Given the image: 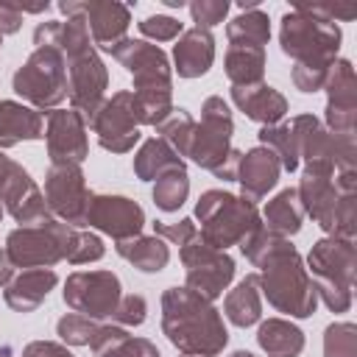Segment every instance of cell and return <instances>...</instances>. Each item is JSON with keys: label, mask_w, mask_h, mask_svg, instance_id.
I'll list each match as a JSON object with an SVG mask.
<instances>
[{"label": "cell", "mask_w": 357, "mask_h": 357, "mask_svg": "<svg viewBox=\"0 0 357 357\" xmlns=\"http://www.w3.org/2000/svg\"><path fill=\"white\" fill-rule=\"evenodd\" d=\"M240 248L251 259V265L262 271L257 282L273 310L287 312L293 318H310L315 312L318 296L312 279L287 237L259 226L251 237L240 243Z\"/></svg>", "instance_id": "obj_1"}, {"label": "cell", "mask_w": 357, "mask_h": 357, "mask_svg": "<svg viewBox=\"0 0 357 357\" xmlns=\"http://www.w3.org/2000/svg\"><path fill=\"white\" fill-rule=\"evenodd\" d=\"M282 53L296 61L293 84L301 92H318L326 84L329 67L337 61L340 28L324 17L318 6H296L282 17Z\"/></svg>", "instance_id": "obj_2"}, {"label": "cell", "mask_w": 357, "mask_h": 357, "mask_svg": "<svg viewBox=\"0 0 357 357\" xmlns=\"http://www.w3.org/2000/svg\"><path fill=\"white\" fill-rule=\"evenodd\" d=\"M162 332L190 357H215L229 343L220 312L190 287H170L162 296Z\"/></svg>", "instance_id": "obj_3"}, {"label": "cell", "mask_w": 357, "mask_h": 357, "mask_svg": "<svg viewBox=\"0 0 357 357\" xmlns=\"http://www.w3.org/2000/svg\"><path fill=\"white\" fill-rule=\"evenodd\" d=\"M56 47L61 50L64 67H67V98L73 109L81 112L89 123V117L103 103V92L109 84L106 67L92 47L86 25L78 17H70L67 22H61Z\"/></svg>", "instance_id": "obj_4"}, {"label": "cell", "mask_w": 357, "mask_h": 357, "mask_svg": "<svg viewBox=\"0 0 357 357\" xmlns=\"http://www.w3.org/2000/svg\"><path fill=\"white\" fill-rule=\"evenodd\" d=\"M112 56L134 75V95L142 109V123L159 126L173 112V103H170L173 84H170L167 56L156 45L142 39H123L112 50Z\"/></svg>", "instance_id": "obj_5"}, {"label": "cell", "mask_w": 357, "mask_h": 357, "mask_svg": "<svg viewBox=\"0 0 357 357\" xmlns=\"http://www.w3.org/2000/svg\"><path fill=\"white\" fill-rule=\"evenodd\" d=\"M195 215L201 220L198 237L220 251H226L229 245H240L262 226L257 206L226 190H206L198 198Z\"/></svg>", "instance_id": "obj_6"}, {"label": "cell", "mask_w": 357, "mask_h": 357, "mask_svg": "<svg viewBox=\"0 0 357 357\" xmlns=\"http://www.w3.org/2000/svg\"><path fill=\"white\" fill-rule=\"evenodd\" d=\"M354 243L340 237H324L310 251V279L315 296L332 312H346L351 307V284H354Z\"/></svg>", "instance_id": "obj_7"}, {"label": "cell", "mask_w": 357, "mask_h": 357, "mask_svg": "<svg viewBox=\"0 0 357 357\" xmlns=\"http://www.w3.org/2000/svg\"><path fill=\"white\" fill-rule=\"evenodd\" d=\"M75 231H78L75 226H67L56 218H47L36 226L14 229L0 251H3V257L14 273L28 271V268H50L67 257Z\"/></svg>", "instance_id": "obj_8"}, {"label": "cell", "mask_w": 357, "mask_h": 357, "mask_svg": "<svg viewBox=\"0 0 357 357\" xmlns=\"http://www.w3.org/2000/svg\"><path fill=\"white\" fill-rule=\"evenodd\" d=\"M14 92L36 109H56L67 98V67L56 45L36 47L11 78Z\"/></svg>", "instance_id": "obj_9"}, {"label": "cell", "mask_w": 357, "mask_h": 357, "mask_svg": "<svg viewBox=\"0 0 357 357\" xmlns=\"http://www.w3.org/2000/svg\"><path fill=\"white\" fill-rule=\"evenodd\" d=\"M92 131L98 134L100 148L112 153H126L134 148L139 139V126H142V109L134 92L123 89L114 92L109 100L98 106V112L89 117Z\"/></svg>", "instance_id": "obj_10"}, {"label": "cell", "mask_w": 357, "mask_h": 357, "mask_svg": "<svg viewBox=\"0 0 357 357\" xmlns=\"http://www.w3.org/2000/svg\"><path fill=\"white\" fill-rule=\"evenodd\" d=\"M231 131H234V123H231L229 103L218 95L206 98L201 109V123H195L187 156L195 165L215 170L231 151Z\"/></svg>", "instance_id": "obj_11"}, {"label": "cell", "mask_w": 357, "mask_h": 357, "mask_svg": "<svg viewBox=\"0 0 357 357\" xmlns=\"http://www.w3.org/2000/svg\"><path fill=\"white\" fill-rule=\"evenodd\" d=\"M181 262L187 268V287L206 301L223 296V290L234 279V259L226 251L201 240L198 234L181 245Z\"/></svg>", "instance_id": "obj_12"}, {"label": "cell", "mask_w": 357, "mask_h": 357, "mask_svg": "<svg viewBox=\"0 0 357 357\" xmlns=\"http://www.w3.org/2000/svg\"><path fill=\"white\" fill-rule=\"evenodd\" d=\"M123 296L120 279L112 271H75L67 276L64 284V301L92 321L112 318Z\"/></svg>", "instance_id": "obj_13"}, {"label": "cell", "mask_w": 357, "mask_h": 357, "mask_svg": "<svg viewBox=\"0 0 357 357\" xmlns=\"http://www.w3.org/2000/svg\"><path fill=\"white\" fill-rule=\"evenodd\" d=\"M92 192L86 190L81 165H50L45 178V204L67 226H84Z\"/></svg>", "instance_id": "obj_14"}, {"label": "cell", "mask_w": 357, "mask_h": 357, "mask_svg": "<svg viewBox=\"0 0 357 357\" xmlns=\"http://www.w3.org/2000/svg\"><path fill=\"white\" fill-rule=\"evenodd\" d=\"M50 165H81L86 159V117L75 109H50L45 123Z\"/></svg>", "instance_id": "obj_15"}, {"label": "cell", "mask_w": 357, "mask_h": 357, "mask_svg": "<svg viewBox=\"0 0 357 357\" xmlns=\"http://www.w3.org/2000/svg\"><path fill=\"white\" fill-rule=\"evenodd\" d=\"M59 8L67 17H78L86 25L89 39L106 53H112L126 39V28L131 22L128 6L120 3H61Z\"/></svg>", "instance_id": "obj_16"}, {"label": "cell", "mask_w": 357, "mask_h": 357, "mask_svg": "<svg viewBox=\"0 0 357 357\" xmlns=\"http://www.w3.org/2000/svg\"><path fill=\"white\" fill-rule=\"evenodd\" d=\"M84 226H95V229L112 234L114 240H128V237H137L142 231L145 212L137 201H131L126 195H98V192H92Z\"/></svg>", "instance_id": "obj_17"}, {"label": "cell", "mask_w": 357, "mask_h": 357, "mask_svg": "<svg viewBox=\"0 0 357 357\" xmlns=\"http://www.w3.org/2000/svg\"><path fill=\"white\" fill-rule=\"evenodd\" d=\"M326 131L332 134H354L357 120V84L351 61L340 59L329 67L326 75Z\"/></svg>", "instance_id": "obj_18"}, {"label": "cell", "mask_w": 357, "mask_h": 357, "mask_svg": "<svg viewBox=\"0 0 357 357\" xmlns=\"http://www.w3.org/2000/svg\"><path fill=\"white\" fill-rule=\"evenodd\" d=\"M279 173H282V165L273 156V151L259 145V148H251L248 153H243V159L237 165V178L234 181H240L243 198L254 204V201H262L268 195V190L276 187Z\"/></svg>", "instance_id": "obj_19"}, {"label": "cell", "mask_w": 357, "mask_h": 357, "mask_svg": "<svg viewBox=\"0 0 357 357\" xmlns=\"http://www.w3.org/2000/svg\"><path fill=\"white\" fill-rule=\"evenodd\" d=\"M231 100L237 103V109L248 120H257L262 126H276L287 114L284 95L279 89H273L271 84H265V81L245 84V86H231Z\"/></svg>", "instance_id": "obj_20"}, {"label": "cell", "mask_w": 357, "mask_h": 357, "mask_svg": "<svg viewBox=\"0 0 357 357\" xmlns=\"http://www.w3.org/2000/svg\"><path fill=\"white\" fill-rule=\"evenodd\" d=\"M59 276L53 268H28V271H17L6 290H3V298L11 310L17 312H33L45 298L47 293L56 287Z\"/></svg>", "instance_id": "obj_21"}, {"label": "cell", "mask_w": 357, "mask_h": 357, "mask_svg": "<svg viewBox=\"0 0 357 357\" xmlns=\"http://www.w3.org/2000/svg\"><path fill=\"white\" fill-rule=\"evenodd\" d=\"M176 59V73L181 78H198L206 75L212 61H215V39L206 28H190L178 36L173 47Z\"/></svg>", "instance_id": "obj_22"}, {"label": "cell", "mask_w": 357, "mask_h": 357, "mask_svg": "<svg viewBox=\"0 0 357 357\" xmlns=\"http://www.w3.org/2000/svg\"><path fill=\"white\" fill-rule=\"evenodd\" d=\"M42 137H45V120L39 112L17 100H0V148H11L22 139H42Z\"/></svg>", "instance_id": "obj_23"}, {"label": "cell", "mask_w": 357, "mask_h": 357, "mask_svg": "<svg viewBox=\"0 0 357 357\" xmlns=\"http://www.w3.org/2000/svg\"><path fill=\"white\" fill-rule=\"evenodd\" d=\"M95 357H162L159 349L148 340V337H131L123 326H100L95 329L92 340H89Z\"/></svg>", "instance_id": "obj_24"}, {"label": "cell", "mask_w": 357, "mask_h": 357, "mask_svg": "<svg viewBox=\"0 0 357 357\" xmlns=\"http://www.w3.org/2000/svg\"><path fill=\"white\" fill-rule=\"evenodd\" d=\"M223 312L226 318L245 329V326H254L259 318H262V296H259V282H257V273H248L245 279L237 282L234 290H229L226 301H223Z\"/></svg>", "instance_id": "obj_25"}, {"label": "cell", "mask_w": 357, "mask_h": 357, "mask_svg": "<svg viewBox=\"0 0 357 357\" xmlns=\"http://www.w3.org/2000/svg\"><path fill=\"white\" fill-rule=\"evenodd\" d=\"M114 251L123 257V259H128L137 271H142V273H159L167 262H170V248L165 245V240L162 237H142V234H137V237H128V240H117V245H114Z\"/></svg>", "instance_id": "obj_26"}, {"label": "cell", "mask_w": 357, "mask_h": 357, "mask_svg": "<svg viewBox=\"0 0 357 357\" xmlns=\"http://www.w3.org/2000/svg\"><path fill=\"white\" fill-rule=\"evenodd\" d=\"M257 343L268 357H298L304 349V332L284 318H268L259 324Z\"/></svg>", "instance_id": "obj_27"}, {"label": "cell", "mask_w": 357, "mask_h": 357, "mask_svg": "<svg viewBox=\"0 0 357 357\" xmlns=\"http://www.w3.org/2000/svg\"><path fill=\"white\" fill-rule=\"evenodd\" d=\"M167 170H187L184 159L162 137H153V139L142 142V148L134 156V173L142 181H153V178H159Z\"/></svg>", "instance_id": "obj_28"}, {"label": "cell", "mask_w": 357, "mask_h": 357, "mask_svg": "<svg viewBox=\"0 0 357 357\" xmlns=\"http://www.w3.org/2000/svg\"><path fill=\"white\" fill-rule=\"evenodd\" d=\"M265 73V47L257 45H229L226 50V75L231 86L259 84Z\"/></svg>", "instance_id": "obj_29"}, {"label": "cell", "mask_w": 357, "mask_h": 357, "mask_svg": "<svg viewBox=\"0 0 357 357\" xmlns=\"http://www.w3.org/2000/svg\"><path fill=\"white\" fill-rule=\"evenodd\" d=\"M240 17H234L229 25H226V33H229V45H257V47H265L268 45V36H271V25H268V17L259 11L257 3H240Z\"/></svg>", "instance_id": "obj_30"}, {"label": "cell", "mask_w": 357, "mask_h": 357, "mask_svg": "<svg viewBox=\"0 0 357 357\" xmlns=\"http://www.w3.org/2000/svg\"><path fill=\"white\" fill-rule=\"evenodd\" d=\"M265 220H268V229L282 234V237H290L301 229V220H304V206L298 201V192L296 187H287L282 190L273 201H268L265 206Z\"/></svg>", "instance_id": "obj_31"}, {"label": "cell", "mask_w": 357, "mask_h": 357, "mask_svg": "<svg viewBox=\"0 0 357 357\" xmlns=\"http://www.w3.org/2000/svg\"><path fill=\"white\" fill-rule=\"evenodd\" d=\"M259 145H265L268 151H273V156L279 159L282 170H296L298 167V151H296V137L293 128L287 123H276V126H262L259 128Z\"/></svg>", "instance_id": "obj_32"}, {"label": "cell", "mask_w": 357, "mask_h": 357, "mask_svg": "<svg viewBox=\"0 0 357 357\" xmlns=\"http://www.w3.org/2000/svg\"><path fill=\"white\" fill-rule=\"evenodd\" d=\"M187 192H190V176H187V170H167V173H162L156 178L153 204L162 212H176L187 201Z\"/></svg>", "instance_id": "obj_33"}, {"label": "cell", "mask_w": 357, "mask_h": 357, "mask_svg": "<svg viewBox=\"0 0 357 357\" xmlns=\"http://www.w3.org/2000/svg\"><path fill=\"white\" fill-rule=\"evenodd\" d=\"M159 134H162V139L178 153V156H187V151H190V139H192V131H195V120H192V114L187 112V109H173L159 126Z\"/></svg>", "instance_id": "obj_34"}, {"label": "cell", "mask_w": 357, "mask_h": 357, "mask_svg": "<svg viewBox=\"0 0 357 357\" xmlns=\"http://www.w3.org/2000/svg\"><path fill=\"white\" fill-rule=\"evenodd\" d=\"M324 357H357V326L351 321H337L326 326Z\"/></svg>", "instance_id": "obj_35"}, {"label": "cell", "mask_w": 357, "mask_h": 357, "mask_svg": "<svg viewBox=\"0 0 357 357\" xmlns=\"http://www.w3.org/2000/svg\"><path fill=\"white\" fill-rule=\"evenodd\" d=\"M95 329H98V324L78 312H70V315L59 318V324H56V335L70 346H89Z\"/></svg>", "instance_id": "obj_36"}, {"label": "cell", "mask_w": 357, "mask_h": 357, "mask_svg": "<svg viewBox=\"0 0 357 357\" xmlns=\"http://www.w3.org/2000/svg\"><path fill=\"white\" fill-rule=\"evenodd\" d=\"M100 257H103V240L98 234H89V231H75L64 259L73 265H84V262H95Z\"/></svg>", "instance_id": "obj_37"}, {"label": "cell", "mask_w": 357, "mask_h": 357, "mask_svg": "<svg viewBox=\"0 0 357 357\" xmlns=\"http://www.w3.org/2000/svg\"><path fill=\"white\" fill-rule=\"evenodd\" d=\"M139 33L153 39V42H170V39L184 33V25L167 14H156V17H145L139 22Z\"/></svg>", "instance_id": "obj_38"}, {"label": "cell", "mask_w": 357, "mask_h": 357, "mask_svg": "<svg viewBox=\"0 0 357 357\" xmlns=\"http://www.w3.org/2000/svg\"><path fill=\"white\" fill-rule=\"evenodd\" d=\"M112 318L117 321V326H139V324H145V318H148V304H145V298L139 296V293H128V296H120V304H117V310L112 312Z\"/></svg>", "instance_id": "obj_39"}, {"label": "cell", "mask_w": 357, "mask_h": 357, "mask_svg": "<svg viewBox=\"0 0 357 357\" xmlns=\"http://www.w3.org/2000/svg\"><path fill=\"white\" fill-rule=\"evenodd\" d=\"M229 11V3L226 0H201V3H190V14H192V22L195 28H215L218 22H223Z\"/></svg>", "instance_id": "obj_40"}, {"label": "cell", "mask_w": 357, "mask_h": 357, "mask_svg": "<svg viewBox=\"0 0 357 357\" xmlns=\"http://www.w3.org/2000/svg\"><path fill=\"white\" fill-rule=\"evenodd\" d=\"M153 234L162 237V240H170L173 245H184V243H190L198 234V229H195V223L190 218H184L178 223H162V220H156L153 223Z\"/></svg>", "instance_id": "obj_41"}, {"label": "cell", "mask_w": 357, "mask_h": 357, "mask_svg": "<svg viewBox=\"0 0 357 357\" xmlns=\"http://www.w3.org/2000/svg\"><path fill=\"white\" fill-rule=\"evenodd\" d=\"M22 357H73V354H70L64 346H59V343H50V340H33V343L25 346Z\"/></svg>", "instance_id": "obj_42"}, {"label": "cell", "mask_w": 357, "mask_h": 357, "mask_svg": "<svg viewBox=\"0 0 357 357\" xmlns=\"http://www.w3.org/2000/svg\"><path fill=\"white\" fill-rule=\"evenodd\" d=\"M22 22V11L20 6H8V3H0V33H14Z\"/></svg>", "instance_id": "obj_43"}, {"label": "cell", "mask_w": 357, "mask_h": 357, "mask_svg": "<svg viewBox=\"0 0 357 357\" xmlns=\"http://www.w3.org/2000/svg\"><path fill=\"white\" fill-rule=\"evenodd\" d=\"M240 159H243V153L231 148V151H229V156H226V159H223L212 173H215L218 178H223V181H234V178H237V165H240Z\"/></svg>", "instance_id": "obj_44"}, {"label": "cell", "mask_w": 357, "mask_h": 357, "mask_svg": "<svg viewBox=\"0 0 357 357\" xmlns=\"http://www.w3.org/2000/svg\"><path fill=\"white\" fill-rule=\"evenodd\" d=\"M0 357H14V351H11V346H0Z\"/></svg>", "instance_id": "obj_45"}, {"label": "cell", "mask_w": 357, "mask_h": 357, "mask_svg": "<svg viewBox=\"0 0 357 357\" xmlns=\"http://www.w3.org/2000/svg\"><path fill=\"white\" fill-rule=\"evenodd\" d=\"M231 357H254V354H251V351H234Z\"/></svg>", "instance_id": "obj_46"}, {"label": "cell", "mask_w": 357, "mask_h": 357, "mask_svg": "<svg viewBox=\"0 0 357 357\" xmlns=\"http://www.w3.org/2000/svg\"><path fill=\"white\" fill-rule=\"evenodd\" d=\"M0 218H3V204H0Z\"/></svg>", "instance_id": "obj_47"}, {"label": "cell", "mask_w": 357, "mask_h": 357, "mask_svg": "<svg viewBox=\"0 0 357 357\" xmlns=\"http://www.w3.org/2000/svg\"><path fill=\"white\" fill-rule=\"evenodd\" d=\"M0 45H3V33H0Z\"/></svg>", "instance_id": "obj_48"}, {"label": "cell", "mask_w": 357, "mask_h": 357, "mask_svg": "<svg viewBox=\"0 0 357 357\" xmlns=\"http://www.w3.org/2000/svg\"><path fill=\"white\" fill-rule=\"evenodd\" d=\"M187 357H190V354H187Z\"/></svg>", "instance_id": "obj_49"}]
</instances>
